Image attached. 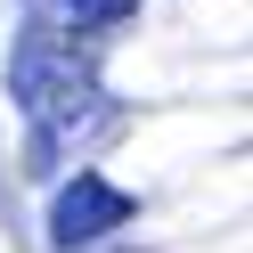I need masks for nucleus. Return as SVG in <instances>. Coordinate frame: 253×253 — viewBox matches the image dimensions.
I'll use <instances>...</instances> for the list:
<instances>
[{
    "instance_id": "20e7f679",
    "label": "nucleus",
    "mask_w": 253,
    "mask_h": 253,
    "mask_svg": "<svg viewBox=\"0 0 253 253\" xmlns=\"http://www.w3.org/2000/svg\"><path fill=\"white\" fill-rule=\"evenodd\" d=\"M66 8V25H82V33H106V25H123L139 8V0H57Z\"/></svg>"
},
{
    "instance_id": "7ed1b4c3",
    "label": "nucleus",
    "mask_w": 253,
    "mask_h": 253,
    "mask_svg": "<svg viewBox=\"0 0 253 253\" xmlns=\"http://www.w3.org/2000/svg\"><path fill=\"white\" fill-rule=\"evenodd\" d=\"M106 106H115V98H106L98 82H90V90H66L57 106H41V115H33V164L57 171L66 155H82L90 139L106 131Z\"/></svg>"
},
{
    "instance_id": "f257e3e1",
    "label": "nucleus",
    "mask_w": 253,
    "mask_h": 253,
    "mask_svg": "<svg viewBox=\"0 0 253 253\" xmlns=\"http://www.w3.org/2000/svg\"><path fill=\"white\" fill-rule=\"evenodd\" d=\"M90 82H98V49H90V41H66V33H49V25H25V33H17L8 98H17L25 123H33L41 106H57L66 90H90Z\"/></svg>"
},
{
    "instance_id": "f03ea898",
    "label": "nucleus",
    "mask_w": 253,
    "mask_h": 253,
    "mask_svg": "<svg viewBox=\"0 0 253 253\" xmlns=\"http://www.w3.org/2000/svg\"><path fill=\"white\" fill-rule=\"evenodd\" d=\"M139 204L123 196L115 180H98V171H82V180H66L57 188V204H49V245L57 253H82V245H106V237L131 220Z\"/></svg>"
}]
</instances>
